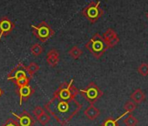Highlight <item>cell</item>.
<instances>
[{"label":"cell","instance_id":"4fadbf2b","mask_svg":"<svg viewBox=\"0 0 148 126\" xmlns=\"http://www.w3.org/2000/svg\"><path fill=\"white\" fill-rule=\"evenodd\" d=\"M84 115L91 121H93L95 119H97L99 117V116L100 115V110L95 107L93 104H91L84 112Z\"/></svg>","mask_w":148,"mask_h":126},{"label":"cell","instance_id":"7c38bea8","mask_svg":"<svg viewBox=\"0 0 148 126\" xmlns=\"http://www.w3.org/2000/svg\"><path fill=\"white\" fill-rule=\"evenodd\" d=\"M46 61L47 64L51 67L54 68L58 65V63L59 62V53L56 50V49H51L46 55Z\"/></svg>","mask_w":148,"mask_h":126},{"label":"cell","instance_id":"4316f807","mask_svg":"<svg viewBox=\"0 0 148 126\" xmlns=\"http://www.w3.org/2000/svg\"><path fill=\"white\" fill-rule=\"evenodd\" d=\"M146 16H147V19H148V13H147V14H146Z\"/></svg>","mask_w":148,"mask_h":126},{"label":"cell","instance_id":"5bb4252c","mask_svg":"<svg viewBox=\"0 0 148 126\" xmlns=\"http://www.w3.org/2000/svg\"><path fill=\"white\" fill-rule=\"evenodd\" d=\"M130 99L131 101H132L134 103L136 104H139L141 102H143L145 99V95L143 92V90L141 89H137L136 90H134L131 96H130Z\"/></svg>","mask_w":148,"mask_h":126},{"label":"cell","instance_id":"30bf717a","mask_svg":"<svg viewBox=\"0 0 148 126\" xmlns=\"http://www.w3.org/2000/svg\"><path fill=\"white\" fill-rule=\"evenodd\" d=\"M103 39L104 40L106 41L108 48L109 47H113L115 46L119 42V39L118 37V34L116 33V32L112 29V28H109L107 29L104 33H103Z\"/></svg>","mask_w":148,"mask_h":126},{"label":"cell","instance_id":"52a82bcc","mask_svg":"<svg viewBox=\"0 0 148 126\" xmlns=\"http://www.w3.org/2000/svg\"><path fill=\"white\" fill-rule=\"evenodd\" d=\"M27 76L30 77L28 75V74H27L26 67L23 64L22 62H20L8 74L7 80L12 81L13 82H15L18 79H20V78H23V77H27Z\"/></svg>","mask_w":148,"mask_h":126},{"label":"cell","instance_id":"6da1fadb","mask_svg":"<svg viewBox=\"0 0 148 126\" xmlns=\"http://www.w3.org/2000/svg\"><path fill=\"white\" fill-rule=\"evenodd\" d=\"M45 109L60 125L65 126L82 109V104L76 97L70 100H60L53 96L45 104Z\"/></svg>","mask_w":148,"mask_h":126},{"label":"cell","instance_id":"e0dca14e","mask_svg":"<svg viewBox=\"0 0 148 126\" xmlns=\"http://www.w3.org/2000/svg\"><path fill=\"white\" fill-rule=\"evenodd\" d=\"M127 113L125 112V114H123L120 117L114 119L112 117H107L106 120H104V122L101 123V126H119V118H121L122 116H124L125 115H126Z\"/></svg>","mask_w":148,"mask_h":126},{"label":"cell","instance_id":"cb8c5ba5","mask_svg":"<svg viewBox=\"0 0 148 126\" xmlns=\"http://www.w3.org/2000/svg\"><path fill=\"white\" fill-rule=\"evenodd\" d=\"M1 126H19L17 120L12 119V118H8L5 123H3Z\"/></svg>","mask_w":148,"mask_h":126},{"label":"cell","instance_id":"8fae6325","mask_svg":"<svg viewBox=\"0 0 148 126\" xmlns=\"http://www.w3.org/2000/svg\"><path fill=\"white\" fill-rule=\"evenodd\" d=\"M15 92L19 96L20 105H22V102H26L35 92L34 89L31 85H25L20 88H17Z\"/></svg>","mask_w":148,"mask_h":126},{"label":"cell","instance_id":"2e32d148","mask_svg":"<svg viewBox=\"0 0 148 126\" xmlns=\"http://www.w3.org/2000/svg\"><path fill=\"white\" fill-rule=\"evenodd\" d=\"M39 70V66L35 62H31L29 66L26 67V71H27V74L28 75L30 76L31 79H32L33 75Z\"/></svg>","mask_w":148,"mask_h":126},{"label":"cell","instance_id":"9a60e30c","mask_svg":"<svg viewBox=\"0 0 148 126\" xmlns=\"http://www.w3.org/2000/svg\"><path fill=\"white\" fill-rule=\"evenodd\" d=\"M68 53H69V55L72 58V59H74V60H78V59H79L80 57H81V55L83 54V51L79 48V47H78V46H72L70 50H69V52H68Z\"/></svg>","mask_w":148,"mask_h":126},{"label":"cell","instance_id":"5b68a950","mask_svg":"<svg viewBox=\"0 0 148 126\" xmlns=\"http://www.w3.org/2000/svg\"><path fill=\"white\" fill-rule=\"evenodd\" d=\"M79 93L91 104H94L103 96V91L93 82H90L86 89H80Z\"/></svg>","mask_w":148,"mask_h":126},{"label":"cell","instance_id":"484cf974","mask_svg":"<svg viewBox=\"0 0 148 126\" xmlns=\"http://www.w3.org/2000/svg\"><path fill=\"white\" fill-rule=\"evenodd\" d=\"M4 93H5V92H4V90H3L1 88H0V97H1V96L4 95Z\"/></svg>","mask_w":148,"mask_h":126},{"label":"cell","instance_id":"9c48e42d","mask_svg":"<svg viewBox=\"0 0 148 126\" xmlns=\"http://www.w3.org/2000/svg\"><path fill=\"white\" fill-rule=\"evenodd\" d=\"M14 27V23L8 17H3L0 19V39H1V37H5L10 34Z\"/></svg>","mask_w":148,"mask_h":126},{"label":"cell","instance_id":"d4e9b609","mask_svg":"<svg viewBox=\"0 0 148 126\" xmlns=\"http://www.w3.org/2000/svg\"><path fill=\"white\" fill-rule=\"evenodd\" d=\"M33 115L36 116V118L37 117H38L40 115H42L44 112H45V109L41 107V106H37V107H35L34 109H33Z\"/></svg>","mask_w":148,"mask_h":126},{"label":"cell","instance_id":"7402d4cb","mask_svg":"<svg viewBox=\"0 0 148 126\" xmlns=\"http://www.w3.org/2000/svg\"><path fill=\"white\" fill-rule=\"evenodd\" d=\"M138 72L142 76H147L148 75V64L147 63H141L138 68Z\"/></svg>","mask_w":148,"mask_h":126},{"label":"cell","instance_id":"d6986e66","mask_svg":"<svg viewBox=\"0 0 148 126\" xmlns=\"http://www.w3.org/2000/svg\"><path fill=\"white\" fill-rule=\"evenodd\" d=\"M30 51L31 53L34 55V56H39L42 54L43 51H44V48L42 47V46L38 43H36V44H33L31 48H30Z\"/></svg>","mask_w":148,"mask_h":126},{"label":"cell","instance_id":"603a6c76","mask_svg":"<svg viewBox=\"0 0 148 126\" xmlns=\"http://www.w3.org/2000/svg\"><path fill=\"white\" fill-rule=\"evenodd\" d=\"M136 107H137V104L134 103V102H133L132 101H131V100H129L128 102H126L125 103V105H124V109H125V110L126 111V113H131V112H132L133 110H135Z\"/></svg>","mask_w":148,"mask_h":126},{"label":"cell","instance_id":"8992f818","mask_svg":"<svg viewBox=\"0 0 148 126\" xmlns=\"http://www.w3.org/2000/svg\"><path fill=\"white\" fill-rule=\"evenodd\" d=\"M32 28L34 36L42 42L47 41L55 33L53 29L45 21H42L37 26L32 25Z\"/></svg>","mask_w":148,"mask_h":126},{"label":"cell","instance_id":"277c9868","mask_svg":"<svg viewBox=\"0 0 148 126\" xmlns=\"http://www.w3.org/2000/svg\"><path fill=\"white\" fill-rule=\"evenodd\" d=\"M104 12L100 7L99 1H92L82 11V14L91 23H96L103 15Z\"/></svg>","mask_w":148,"mask_h":126},{"label":"cell","instance_id":"3957f363","mask_svg":"<svg viewBox=\"0 0 148 126\" xmlns=\"http://www.w3.org/2000/svg\"><path fill=\"white\" fill-rule=\"evenodd\" d=\"M79 93V89L73 85V79H71L70 82H62L54 92L53 96L60 100H70L76 97Z\"/></svg>","mask_w":148,"mask_h":126},{"label":"cell","instance_id":"ac0fdd59","mask_svg":"<svg viewBox=\"0 0 148 126\" xmlns=\"http://www.w3.org/2000/svg\"><path fill=\"white\" fill-rule=\"evenodd\" d=\"M124 123L126 126H137L138 123V120L132 114H129L125 119H124Z\"/></svg>","mask_w":148,"mask_h":126},{"label":"cell","instance_id":"ffe728a7","mask_svg":"<svg viewBox=\"0 0 148 126\" xmlns=\"http://www.w3.org/2000/svg\"><path fill=\"white\" fill-rule=\"evenodd\" d=\"M37 120L43 125V126H45V125H46L49 122H50V120H51V116L47 113V112H44L42 115H40L38 117H37Z\"/></svg>","mask_w":148,"mask_h":126},{"label":"cell","instance_id":"7a4b0ae2","mask_svg":"<svg viewBox=\"0 0 148 126\" xmlns=\"http://www.w3.org/2000/svg\"><path fill=\"white\" fill-rule=\"evenodd\" d=\"M86 48L96 59H99L106 52L108 46L103 37L99 33H95L86 44Z\"/></svg>","mask_w":148,"mask_h":126},{"label":"cell","instance_id":"44dd1931","mask_svg":"<svg viewBox=\"0 0 148 126\" xmlns=\"http://www.w3.org/2000/svg\"><path fill=\"white\" fill-rule=\"evenodd\" d=\"M30 82H31V78L27 76V77H23V78L18 79L15 82H13V83L17 86V88H20V87L28 85L30 83Z\"/></svg>","mask_w":148,"mask_h":126},{"label":"cell","instance_id":"ba28073f","mask_svg":"<svg viewBox=\"0 0 148 126\" xmlns=\"http://www.w3.org/2000/svg\"><path fill=\"white\" fill-rule=\"evenodd\" d=\"M12 115L18 119L19 126H34L36 120L35 118L26 110H24L20 115H17L12 112Z\"/></svg>","mask_w":148,"mask_h":126}]
</instances>
